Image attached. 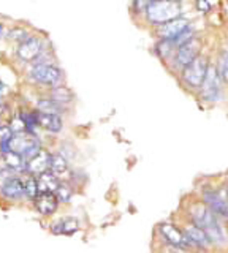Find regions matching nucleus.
Instances as JSON below:
<instances>
[{"mask_svg":"<svg viewBox=\"0 0 228 253\" xmlns=\"http://www.w3.org/2000/svg\"><path fill=\"white\" fill-rule=\"evenodd\" d=\"M185 14L184 0H149L144 21L151 29Z\"/></svg>","mask_w":228,"mask_h":253,"instance_id":"obj_2","label":"nucleus"},{"mask_svg":"<svg viewBox=\"0 0 228 253\" xmlns=\"http://www.w3.org/2000/svg\"><path fill=\"white\" fill-rule=\"evenodd\" d=\"M34 204H35V209L40 212L42 215L48 217V215H52V213L57 211L60 203L57 200L56 193L43 192V193H38V196L34 200Z\"/></svg>","mask_w":228,"mask_h":253,"instance_id":"obj_14","label":"nucleus"},{"mask_svg":"<svg viewBox=\"0 0 228 253\" xmlns=\"http://www.w3.org/2000/svg\"><path fill=\"white\" fill-rule=\"evenodd\" d=\"M225 87L227 83L220 76L216 63L212 62L206 73V78H204V81L200 87V90L196 92V95H198V98L204 105H219V103H222L225 100Z\"/></svg>","mask_w":228,"mask_h":253,"instance_id":"obj_3","label":"nucleus"},{"mask_svg":"<svg viewBox=\"0 0 228 253\" xmlns=\"http://www.w3.org/2000/svg\"><path fill=\"white\" fill-rule=\"evenodd\" d=\"M203 49H204L203 40L196 35L192 40L185 42L184 44L178 46V49H176L175 55H173V59L170 60L168 67L173 70V73L179 75L181 71L188 65V63L193 62L200 54H203Z\"/></svg>","mask_w":228,"mask_h":253,"instance_id":"obj_6","label":"nucleus"},{"mask_svg":"<svg viewBox=\"0 0 228 253\" xmlns=\"http://www.w3.org/2000/svg\"><path fill=\"white\" fill-rule=\"evenodd\" d=\"M214 63H216V67L219 70L220 76L224 78V81L228 85V46H224L222 49H219Z\"/></svg>","mask_w":228,"mask_h":253,"instance_id":"obj_24","label":"nucleus"},{"mask_svg":"<svg viewBox=\"0 0 228 253\" xmlns=\"http://www.w3.org/2000/svg\"><path fill=\"white\" fill-rule=\"evenodd\" d=\"M224 184H225V190H227V195H228V177H227V180L224 182Z\"/></svg>","mask_w":228,"mask_h":253,"instance_id":"obj_35","label":"nucleus"},{"mask_svg":"<svg viewBox=\"0 0 228 253\" xmlns=\"http://www.w3.org/2000/svg\"><path fill=\"white\" fill-rule=\"evenodd\" d=\"M176 49H178V46L175 44V42H173V40H167V38H157V42L154 44V51L157 54V57L165 63H170Z\"/></svg>","mask_w":228,"mask_h":253,"instance_id":"obj_18","label":"nucleus"},{"mask_svg":"<svg viewBox=\"0 0 228 253\" xmlns=\"http://www.w3.org/2000/svg\"><path fill=\"white\" fill-rule=\"evenodd\" d=\"M56 196H57L59 203H62V204L70 203V201H72V198H73V187L70 185L68 182L62 180L60 185L56 190Z\"/></svg>","mask_w":228,"mask_h":253,"instance_id":"obj_26","label":"nucleus"},{"mask_svg":"<svg viewBox=\"0 0 228 253\" xmlns=\"http://www.w3.org/2000/svg\"><path fill=\"white\" fill-rule=\"evenodd\" d=\"M29 79L37 85H43L52 89L59 84H62L64 73L62 70L54 65L52 62L49 63H32V68L29 70Z\"/></svg>","mask_w":228,"mask_h":253,"instance_id":"obj_8","label":"nucleus"},{"mask_svg":"<svg viewBox=\"0 0 228 253\" xmlns=\"http://www.w3.org/2000/svg\"><path fill=\"white\" fill-rule=\"evenodd\" d=\"M159 253H192V252L184 250V249H178V247H171V245H162L160 244Z\"/></svg>","mask_w":228,"mask_h":253,"instance_id":"obj_32","label":"nucleus"},{"mask_svg":"<svg viewBox=\"0 0 228 253\" xmlns=\"http://www.w3.org/2000/svg\"><path fill=\"white\" fill-rule=\"evenodd\" d=\"M5 92H6V85H5V84H2V83H0V98L3 97V95H5Z\"/></svg>","mask_w":228,"mask_h":253,"instance_id":"obj_33","label":"nucleus"},{"mask_svg":"<svg viewBox=\"0 0 228 253\" xmlns=\"http://www.w3.org/2000/svg\"><path fill=\"white\" fill-rule=\"evenodd\" d=\"M56 176H59L60 179H64L68 174V158L64 154H52L51 157V168H49Z\"/></svg>","mask_w":228,"mask_h":253,"instance_id":"obj_23","label":"nucleus"},{"mask_svg":"<svg viewBox=\"0 0 228 253\" xmlns=\"http://www.w3.org/2000/svg\"><path fill=\"white\" fill-rule=\"evenodd\" d=\"M200 200L208 206V208L216 213L219 218H222L228 223V195L224 185L206 184L200 190Z\"/></svg>","mask_w":228,"mask_h":253,"instance_id":"obj_5","label":"nucleus"},{"mask_svg":"<svg viewBox=\"0 0 228 253\" xmlns=\"http://www.w3.org/2000/svg\"><path fill=\"white\" fill-rule=\"evenodd\" d=\"M45 42L40 37L30 35L29 38H26L24 42L19 43L18 49H16V55L21 62L24 63H34L40 55L45 52Z\"/></svg>","mask_w":228,"mask_h":253,"instance_id":"obj_11","label":"nucleus"},{"mask_svg":"<svg viewBox=\"0 0 228 253\" xmlns=\"http://www.w3.org/2000/svg\"><path fill=\"white\" fill-rule=\"evenodd\" d=\"M184 218L190 220L192 223L198 225L204 233L208 234L214 250H225L228 247V233L225 228V221L219 218L200 196L195 201L188 203L184 211Z\"/></svg>","mask_w":228,"mask_h":253,"instance_id":"obj_1","label":"nucleus"},{"mask_svg":"<svg viewBox=\"0 0 228 253\" xmlns=\"http://www.w3.org/2000/svg\"><path fill=\"white\" fill-rule=\"evenodd\" d=\"M195 8L198 10L201 14H208L211 11V3L209 0H195Z\"/></svg>","mask_w":228,"mask_h":253,"instance_id":"obj_31","label":"nucleus"},{"mask_svg":"<svg viewBox=\"0 0 228 253\" xmlns=\"http://www.w3.org/2000/svg\"><path fill=\"white\" fill-rule=\"evenodd\" d=\"M192 24V19L188 18V16H179V18L173 19V21H168L162 24V26L152 29L154 34L157 38H167V40H175L181 32H182L187 26H190Z\"/></svg>","mask_w":228,"mask_h":253,"instance_id":"obj_12","label":"nucleus"},{"mask_svg":"<svg viewBox=\"0 0 228 253\" xmlns=\"http://www.w3.org/2000/svg\"><path fill=\"white\" fill-rule=\"evenodd\" d=\"M37 180H38V190H40V193H43V192L56 193L57 187L62 182V179L59 176H56L51 169L45 171L43 174H40V176H37Z\"/></svg>","mask_w":228,"mask_h":253,"instance_id":"obj_19","label":"nucleus"},{"mask_svg":"<svg viewBox=\"0 0 228 253\" xmlns=\"http://www.w3.org/2000/svg\"><path fill=\"white\" fill-rule=\"evenodd\" d=\"M149 0H133L132 3V11L135 14H143L146 13V8H147Z\"/></svg>","mask_w":228,"mask_h":253,"instance_id":"obj_28","label":"nucleus"},{"mask_svg":"<svg viewBox=\"0 0 228 253\" xmlns=\"http://www.w3.org/2000/svg\"><path fill=\"white\" fill-rule=\"evenodd\" d=\"M76 231H80V221L75 217H64L57 221H54L51 225V233L52 234H64V236H72Z\"/></svg>","mask_w":228,"mask_h":253,"instance_id":"obj_17","label":"nucleus"},{"mask_svg":"<svg viewBox=\"0 0 228 253\" xmlns=\"http://www.w3.org/2000/svg\"><path fill=\"white\" fill-rule=\"evenodd\" d=\"M3 162L8 169L14 172H26L27 171V160L21 154L14 152V150H8L3 154Z\"/></svg>","mask_w":228,"mask_h":253,"instance_id":"obj_20","label":"nucleus"},{"mask_svg":"<svg viewBox=\"0 0 228 253\" xmlns=\"http://www.w3.org/2000/svg\"><path fill=\"white\" fill-rule=\"evenodd\" d=\"M22 182H24V190H26V198L29 200H35L40 193V190H38V180H37V176L30 172H26V176L22 177Z\"/></svg>","mask_w":228,"mask_h":253,"instance_id":"obj_25","label":"nucleus"},{"mask_svg":"<svg viewBox=\"0 0 228 253\" xmlns=\"http://www.w3.org/2000/svg\"><path fill=\"white\" fill-rule=\"evenodd\" d=\"M2 37H3V26L0 24V38H2Z\"/></svg>","mask_w":228,"mask_h":253,"instance_id":"obj_34","label":"nucleus"},{"mask_svg":"<svg viewBox=\"0 0 228 253\" xmlns=\"http://www.w3.org/2000/svg\"><path fill=\"white\" fill-rule=\"evenodd\" d=\"M211 57L206 54H200L193 62H190L188 65L179 73V81L188 92L196 93L200 90V87L206 78V73L211 67Z\"/></svg>","mask_w":228,"mask_h":253,"instance_id":"obj_4","label":"nucleus"},{"mask_svg":"<svg viewBox=\"0 0 228 253\" xmlns=\"http://www.w3.org/2000/svg\"><path fill=\"white\" fill-rule=\"evenodd\" d=\"M10 126H11L13 133H22V131H26V124H24V121L21 119L19 114L10 122Z\"/></svg>","mask_w":228,"mask_h":253,"instance_id":"obj_29","label":"nucleus"},{"mask_svg":"<svg viewBox=\"0 0 228 253\" xmlns=\"http://www.w3.org/2000/svg\"><path fill=\"white\" fill-rule=\"evenodd\" d=\"M29 37H30V35L27 34V30L21 29V27H16V29H13V30L8 32V38L13 40V42H18V44L22 43V42H24V40L29 38Z\"/></svg>","mask_w":228,"mask_h":253,"instance_id":"obj_27","label":"nucleus"},{"mask_svg":"<svg viewBox=\"0 0 228 253\" xmlns=\"http://www.w3.org/2000/svg\"><path fill=\"white\" fill-rule=\"evenodd\" d=\"M35 108H37V111H40V113H45V114H62L65 111L64 105H60V103H57L51 97L40 98L37 101Z\"/></svg>","mask_w":228,"mask_h":253,"instance_id":"obj_21","label":"nucleus"},{"mask_svg":"<svg viewBox=\"0 0 228 253\" xmlns=\"http://www.w3.org/2000/svg\"><path fill=\"white\" fill-rule=\"evenodd\" d=\"M10 149L21 154L29 162L30 158L35 157L43 147H42V141L37 138V134L22 131V133L13 134V138L10 139Z\"/></svg>","mask_w":228,"mask_h":253,"instance_id":"obj_9","label":"nucleus"},{"mask_svg":"<svg viewBox=\"0 0 228 253\" xmlns=\"http://www.w3.org/2000/svg\"><path fill=\"white\" fill-rule=\"evenodd\" d=\"M51 157H52L51 152H48L46 149H42L35 157H32L27 162V171L26 172L34 174V176H40V174H43L45 171H49Z\"/></svg>","mask_w":228,"mask_h":253,"instance_id":"obj_15","label":"nucleus"},{"mask_svg":"<svg viewBox=\"0 0 228 253\" xmlns=\"http://www.w3.org/2000/svg\"><path fill=\"white\" fill-rule=\"evenodd\" d=\"M49 97L54 98L57 103H60V105H64V106L70 105V103L75 100L73 92L64 84H59L56 87H52V89H49Z\"/></svg>","mask_w":228,"mask_h":253,"instance_id":"obj_22","label":"nucleus"},{"mask_svg":"<svg viewBox=\"0 0 228 253\" xmlns=\"http://www.w3.org/2000/svg\"><path fill=\"white\" fill-rule=\"evenodd\" d=\"M155 233L159 236L162 245H171V247L184 249V250H188L193 253V250L190 247V242L187 241V236L184 233L182 226L176 223V221H173V220L159 221L155 226Z\"/></svg>","mask_w":228,"mask_h":253,"instance_id":"obj_7","label":"nucleus"},{"mask_svg":"<svg viewBox=\"0 0 228 253\" xmlns=\"http://www.w3.org/2000/svg\"><path fill=\"white\" fill-rule=\"evenodd\" d=\"M0 195H2L5 200H21V198L26 196V190H24V182H22V177L13 174L10 179H6L5 184L0 187Z\"/></svg>","mask_w":228,"mask_h":253,"instance_id":"obj_13","label":"nucleus"},{"mask_svg":"<svg viewBox=\"0 0 228 253\" xmlns=\"http://www.w3.org/2000/svg\"><path fill=\"white\" fill-rule=\"evenodd\" d=\"M38 114V126L49 133H60L64 128V119L60 114H45L37 111Z\"/></svg>","mask_w":228,"mask_h":253,"instance_id":"obj_16","label":"nucleus"},{"mask_svg":"<svg viewBox=\"0 0 228 253\" xmlns=\"http://www.w3.org/2000/svg\"><path fill=\"white\" fill-rule=\"evenodd\" d=\"M181 226H182L184 233L187 236V241L190 242V247H192L193 253H208V252L214 250L208 234L204 233L198 225H195L190 220L184 218Z\"/></svg>","mask_w":228,"mask_h":253,"instance_id":"obj_10","label":"nucleus"},{"mask_svg":"<svg viewBox=\"0 0 228 253\" xmlns=\"http://www.w3.org/2000/svg\"><path fill=\"white\" fill-rule=\"evenodd\" d=\"M13 134L14 133L10 125H0V142H10Z\"/></svg>","mask_w":228,"mask_h":253,"instance_id":"obj_30","label":"nucleus"},{"mask_svg":"<svg viewBox=\"0 0 228 253\" xmlns=\"http://www.w3.org/2000/svg\"><path fill=\"white\" fill-rule=\"evenodd\" d=\"M0 155H3V154H2V147H0Z\"/></svg>","mask_w":228,"mask_h":253,"instance_id":"obj_36","label":"nucleus"}]
</instances>
